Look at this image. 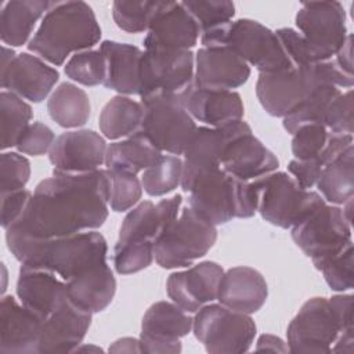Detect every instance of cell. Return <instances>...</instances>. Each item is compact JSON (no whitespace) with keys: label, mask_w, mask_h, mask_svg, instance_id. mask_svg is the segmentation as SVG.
Masks as SVG:
<instances>
[{"label":"cell","mask_w":354,"mask_h":354,"mask_svg":"<svg viewBox=\"0 0 354 354\" xmlns=\"http://www.w3.org/2000/svg\"><path fill=\"white\" fill-rule=\"evenodd\" d=\"M109 183L105 170L54 174L37 184L6 239H51L100 228L108 217Z\"/></svg>","instance_id":"obj_1"},{"label":"cell","mask_w":354,"mask_h":354,"mask_svg":"<svg viewBox=\"0 0 354 354\" xmlns=\"http://www.w3.org/2000/svg\"><path fill=\"white\" fill-rule=\"evenodd\" d=\"M21 266L54 272L68 282L106 261L108 245L95 231H83L51 239H6Z\"/></svg>","instance_id":"obj_2"},{"label":"cell","mask_w":354,"mask_h":354,"mask_svg":"<svg viewBox=\"0 0 354 354\" xmlns=\"http://www.w3.org/2000/svg\"><path fill=\"white\" fill-rule=\"evenodd\" d=\"M101 39L93 8L84 1H53L28 48L41 59L59 66L71 53L91 50Z\"/></svg>","instance_id":"obj_3"},{"label":"cell","mask_w":354,"mask_h":354,"mask_svg":"<svg viewBox=\"0 0 354 354\" xmlns=\"http://www.w3.org/2000/svg\"><path fill=\"white\" fill-rule=\"evenodd\" d=\"M325 84L351 88L354 76L342 71L332 58L279 72L260 73L256 95L268 115L285 118Z\"/></svg>","instance_id":"obj_4"},{"label":"cell","mask_w":354,"mask_h":354,"mask_svg":"<svg viewBox=\"0 0 354 354\" xmlns=\"http://www.w3.org/2000/svg\"><path fill=\"white\" fill-rule=\"evenodd\" d=\"M189 207L214 225L232 218H249L257 212L259 192L254 180L236 178L221 167L201 173L189 185Z\"/></svg>","instance_id":"obj_5"},{"label":"cell","mask_w":354,"mask_h":354,"mask_svg":"<svg viewBox=\"0 0 354 354\" xmlns=\"http://www.w3.org/2000/svg\"><path fill=\"white\" fill-rule=\"evenodd\" d=\"M201 43L203 47L230 48L260 73L293 68L277 33L249 18L230 21L203 32Z\"/></svg>","instance_id":"obj_6"},{"label":"cell","mask_w":354,"mask_h":354,"mask_svg":"<svg viewBox=\"0 0 354 354\" xmlns=\"http://www.w3.org/2000/svg\"><path fill=\"white\" fill-rule=\"evenodd\" d=\"M216 239V225L187 206L156 239L153 256L162 268L188 267L203 257Z\"/></svg>","instance_id":"obj_7"},{"label":"cell","mask_w":354,"mask_h":354,"mask_svg":"<svg viewBox=\"0 0 354 354\" xmlns=\"http://www.w3.org/2000/svg\"><path fill=\"white\" fill-rule=\"evenodd\" d=\"M259 202L257 212L270 224L288 230L311 210L324 205V198L311 189L301 188L285 171H274L254 180Z\"/></svg>","instance_id":"obj_8"},{"label":"cell","mask_w":354,"mask_h":354,"mask_svg":"<svg viewBox=\"0 0 354 354\" xmlns=\"http://www.w3.org/2000/svg\"><path fill=\"white\" fill-rule=\"evenodd\" d=\"M195 337L210 354L246 353L256 336V324L249 314L221 303L201 307L192 322Z\"/></svg>","instance_id":"obj_9"},{"label":"cell","mask_w":354,"mask_h":354,"mask_svg":"<svg viewBox=\"0 0 354 354\" xmlns=\"http://www.w3.org/2000/svg\"><path fill=\"white\" fill-rule=\"evenodd\" d=\"M293 242L311 257L315 268L353 243L351 223L343 209L326 202L292 227Z\"/></svg>","instance_id":"obj_10"},{"label":"cell","mask_w":354,"mask_h":354,"mask_svg":"<svg viewBox=\"0 0 354 354\" xmlns=\"http://www.w3.org/2000/svg\"><path fill=\"white\" fill-rule=\"evenodd\" d=\"M141 104L144 115L140 131L160 152L183 155L198 127L184 105V95L156 97Z\"/></svg>","instance_id":"obj_11"},{"label":"cell","mask_w":354,"mask_h":354,"mask_svg":"<svg viewBox=\"0 0 354 354\" xmlns=\"http://www.w3.org/2000/svg\"><path fill=\"white\" fill-rule=\"evenodd\" d=\"M195 55L191 50H145L140 68L141 101L184 95L194 86Z\"/></svg>","instance_id":"obj_12"},{"label":"cell","mask_w":354,"mask_h":354,"mask_svg":"<svg viewBox=\"0 0 354 354\" xmlns=\"http://www.w3.org/2000/svg\"><path fill=\"white\" fill-rule=\"evenodd\" d=\"M296 26L314 62L335 58L348 35L346 11L339 1L303 3Z\"/></svg>","instance_id":"obj_13"},{"label":"cell","mask_w":354,"mask_h":354,"mask_svg":"<svg viewBox=\"0 0 354 354\" xmlns=\"http://www.w3.org/2000/svg\"><path fill=\"white\" fill-rule=\"evenodd\" d=\"M340 333L329 300L313 297L301 306L288 326V348L293 354L330 353Z\"/></svg>","instance_id":"obj_14"},{"label":"cell","mask_w":354,"mask_h":354,"mask_svg":"<svg viewBox=\"0 0 354 354\" xmlns=\"http://www.w3.org/2000/svg\"><path fill=\"white\" fill-rule=\"evenodd\" d=\"M59 79L55 68L47 65L41 58L21 53L3 46L0 80L1 87L32 102H41Z\"/></svg>","instance_id":"obj_15"},{"label":"cell","mask_w":354,"mask_h":354,"mask_svg":"<svg viewBox=\"0 0 354 354\" xmlns=\"http://www.w3.org/2000/svg\"><path fill=\"white\" fill-rule=\"evenodd\" d=\"M249 131H252V129L245 120H236L221 127H196L183 153V191L187 192L191 183L201 173L220 167L221 156L227 144L232 138Z\"/></svg>","instance_id":"obj_16"},{"label":"cell","mask_w":354,"mask_h":354,"mask_svg":"<svg viewBox=\"0 0 354 354\" xmlns=\"http://www.w3.org/2000/svg\"><path fill=\"white\" fill-rule=\"evenodd\" d=\"M194 319L170 301L153 303L142 317L141 353H180V339L192 330Z\"/></svg>","instance_id":"obj_17"},{"label":"cell","mask_w":354,"mask_h":354,"mask_svg":"<svg viewBox=\"0 0 354 354\" xmlns=\"http://www.w3.org/2000/svg\"><path fill=\"white\" fill-rule=\"evenodd\" d=\"M105 140L93 130H72L55 137L48 159L54 174H83L98 170L105 163Z\"/></svg>","instance_id":"obj_18"},{"label":"cell","mask_w":354,"mask_h":354,"mask_svg":"<svg viewBox=\"0 0 354 354\" xmlns=\"http://www.w3.org/2000/svg\"><path fill=\"white\" fill-rule=\"evenodd\" d=\"M201 29L181 1H159L144 39L145 50H189Z\"/></svg>","instance_id":"obj_19"},{"label":"cell","mask_w":354,"mask_h":354,"mask_svg":"<svg viewBox=\"0 0 354 354\" xmlns=\"http://www.w3.org/2000/svg\"><path fill=\"white\" fill-rule=\"evenodd\" d=\"M91 317V311L69 297L41 322L37 354L73 353L84 339Z\"/></svg>","instance_id":"obj_20"},{"label":"cell","mask_w":354,"mask_h":354,"mask_svg":"<svg viewBox=\"0 0 354 354\" xmlns=\"http://www.w3.org/2000/svg\"><path fill=\"white\" fill-rule=\"evenodd\" d=\"M224 270L214 261H202L184 271L170 274L166 282L167 296L188 314L217 299Z\"/></svg>","instance_id":"obj_21"},{"label":"cell","mask_w":354,"mask_h":354,"mask_svg":"<svg viewBox=\"0 0 354 354\" xmlns=\"http://www.w3.org/2000/svg\"><path fill=\"white\" fill-rule=\"evenodd\" d=\"M250 76V66L225 47H202L195 55L194 86L210 90H234Z\"/></svg>","instance_id":"obj_22"},{"label":"cell","mask_w":354,"mask_h":354,"mask_svg":"<svg viewBox=\"0 0 354 354\" xmlns=\"http://www.w3.org/2000/svg\"><path fill=\"white\" fill-rule=\"evenodd\" d=\"M17 296L41 322L68 299L66 282L51 271L21 266L17 281Z\"/></svg>","instance_id":"obj_23"},{"label":"cell","mask_w":354,"mask_h":354,"mask_svg":"<svg viewBox=\"0 0 354 354\" xmlns=\"http://www.w3.org/2000/svg\"><path fill=\"white\" fill-rule=\"evenodd\" d=\"M41 319L12 296L0 301V353L37 354Z\"/></svg>","instance_id":"obj_24"},{"label":"cell","mask_w":354,"mask_h":354,"mask_svg":"<svg viewBox=\"0 0 354 354\" xmlns=\"http://www.w3.org/2000/svg\"><path fill=\"white\" fill-rule=\"evenodd\" d=\"M278 166L277 156L252 131L232 138L227 144L220 163L224 171L245 181L274 173Z\"/></svg>","instance_id":"obj_25"},{"label":"cell","mask_w":354,"mask_h":354,"mask_svg":"<svg viewBox=\"0 0 354 354\" xmlns=\"http://www.w3.org/2000/svg\"><path fill=\"white\" fill-rule=\"evenodd\" d=\"M181 202L183 196L180 194L162 199L156 205L151 201L140 202L123 218L118 241L151 242L155 245L166 227L178 216Z\"/></svg>","instance_id":"obj_26"},{"label":"cell","mask_w":354,"mask_h":354,"mask_svg":"<svg viewBox=\"0 0 354 354\" xmlns=\"http://www.w3.org/2000/svg\"><path fill=\"white\" fill-rule=\"evenodd\" d=\"M268 296L264 277L252 267H232L227 270L220 281L217 300L235 311L253 314L259 311Z\"/></svg>","instance_id":"obj_27"},{"label":"cell","mask_w":354,"mask_h":354,"mask_svg":"<svg viewBox=\"0 0 354 354\" xmlns=\"http://www.w3.org/2000/svg\"><path fill=\"white\" fill-rule=\"evenodd\" d=\"M184 105L194 120L221 127L242 120L243 102L234 90H210L192 86L184 94Z\"/></svg>","instance_id":"obj_28"},{"label":"cell","mask_w":354,"mask_h":354,"mask_svg":"<svg viewBox=\"0 0 354 354\" xmlns=\"http://www.w3.org/2000/svg\"><path fill=\"white\" fill-rule=\"evenodd\" d=\"M104 55L102 86L124 95H138L140 68L144 51L129 43L104 40L98 48Z\"/></svg>","instance_id":"obj_29"},{"label":"cell","mask_w":354,"mask_h":354,"mask_svg":"<svg viewBox=\"0 0 354 354\" xmlns=\"http://www.w3.org/2000/svg\"><path fill=\"white\" fill-rule=\"evenodd\" d=\"M292 136V152L295 159H318L324 166L340 156L347 148L353 147L351 134L332 133L322 124L303 126Z\"/></svg>","instance_id":"obj_30"},{"label":"cell","mask_w":354,"mask_h":354,"mask_svg":"<svg viewBox=\"0 0 354 354\" xmlns=\"http://www.w3.org/2000/svg\"><path fill=\"white\" fill-rule=\"evenodd\" d=\"M69 297L80 307L100 313L113 300L116 279L108 263H101L66 282Z\"/></svg>","instance_id":"obj_31"},{"label":"cell","mask_w":354,"mask_h":354,"mask_svg":"<svg viewBox=\"0 0 354 354\" xmlns=\"http://www.w3.org/2000/svg\"><path fill=\"white\" fill-rule=\"evenodd\" d=\"M53 1L47 0H12L7 1L0 12V36L4 44L19 47L25 44L36 22L47 12Z\"/></svg>","instance_id":"obj_32"},{"label":"cell","mask_w":354,"mask_h":354,"mask_svg":"<svg viewBox=\"0 0 354 354\" xmlns=\"http://www.w3.org/2000/svg\"><path fill=\"white\" fill-rule=\"evenodd\" d=\"M162 152L141 133H136L126 140L108 145L105 155L106 169L137 174L155 165Z\"/></svg>","instance_id":"obj_33"},{"label":"cell","mask_w":354,"mask_h":354,"mask_svg":"<svg viewBox=\"0 0 354 354\" xmlns=\"http://www.w3.org/2000/svg\"><path fill=\"white\" fill-rule=\"evenodd\" d=\"M50 118L61 127L73 129L84 126L91 115L90 98L84 90L73 83H61L47 101Z\"/></svg>","instance_id":"obj_34"},{"label":"cell","mask_w":354,"mask_h":354,"mask_svg":"<svg viewBox=\"0 0 354 354\" xmlns=\"http://www.w3.org/2000/svg\"><path fill=\"white\" fill-rule=\"evenodd\" d=\"M142 115L141 101L116 95L104 105L100 113V130L109 140L130 137L141 130Z\"/></svg>","instance_id":"obj_35"},{"label":"cell","mask_w":354,"mask_h":354,"mask_svg":"<svg viewBox=\"0 0 354 354\" xmlns=\"http://www.w3.org/2000/svg\"><path fill=\"white\" fill-rule=\"evenodd\" d=\"M325 202L344 205L354 195V147L328 163L315 184Z\"/></svg>","instance_id":"obj_36"},{"label":"cell","mask_w":354,"mask_h":354,"mask_svg":"<svg viewBox=\"0 0 354 354\" xmlns=\"http://www.w3.org/2000/svg\"><path fill=\"white\" fill-rule=\"evenodd\" d=\"M340 93V88L332 84L318 87L303 104H300L293 112L283 118V129L289 134H293L296 130L307 124L324 126L326 111L330 102Z\"/></svg>","instance_id":"obj_37"},{"label":"cell","mask_w":354,"mask_h":354,"mask_svg":"<svg viewBox=\"0 0 354 354\" xmlns=\"http://www.w3.org/2000/svg\"><path fill=\"white\" fill-rule=\"evenodd\" d=\"M0 113H1V148L15 147L25 129L30 124L33 116L32 108L11 91L0 93Z\"/></svg>","instance_id":"obj_38"},{"label":"cell","mask_w":354,"mask_h":354,"mask_svg":"<svg viewBox=\"0 0 354 354\" xmlns=\"http://www.w3.org/2000/svg\"><path fill=\"white\" fill-rule=\"evenodd\" d=\"M183 160L176 155H162L151 167L145 169L141 177L144 191L149 196H162L181 185Z\"/></svg>","instance_id":"obj_39"},{"label":"cell","mask_w":354,"mask_h":354,"mask_svg":"<svg viewBox=\"0 0 354 354\" xmlns=\"http://www.w3.org/2000/svg\"><path fill=\"white\" fill-rule=\"evenodd\" d=\"M159 1H124L116 0L112 4V17L119 29L127 33H141L148 30L156 12Z\"/></svg>","instance_id":"obj_40"},{"label":"cell","mask_w":354,"mask_h":354,"mask_svg":"<svg viewBox=\"0 0 354 354\" xmlns=\"http://www.w3.org/2000/svg\"><path fill=\"white\" fill-rule=\"evenodd\" d=\"M109 183V206L113 212H126L138 203L142 195L141 180L127 171L105 169Z\"/></svg>","instance_id":"obj_41"},{"label":"cell","mask_w":354,"mask_h":354,"mask_svg":"<svg viewBox=\"0 0 354 354\" xmlns=\"http://www.w3.org/2000/svg\"><path fill=\"white\" fill-rule=\"evenodd\" d=\"M65 75L83 86H98L104 83L105 62L100 50H84L73 54L64 68Z\"/></svg>","instance_id":"obj_42"},{"label":"cell","mask_w":354,"mask_h":354,"mask_svg":"<svg viewBox=\"0 0 354 354\" xmlns=\"http://www.w3.org/2000/svg\"><path fill=\"white\" fill-rule=\"evenodd\" d=\"M196 21L201 33L232 21L235 6L228 0H188L181 1Z\"/></svg>","instance_id":"obj_43"},{"label":"cell","mask_w":354,"mask_h":354,"mask_svg":"<svg viewBox=\"0 0 354 354\" xmlns=\"http://www.w3.org/2000/svg\"><path fill=\"white\" fill-rule=\"evenodd\" d=\"M153 259V243L151 242L118 241L113 249V267L120 275L138 272L151 266Z\"/></svg>","instance_id":"obj_44"},{"label":"cell","mask_w":354,"mask_h":354,"mask_svg":"<svg viewBox=\"0 0 354 354\" xmlns=\"http://www.w3.org/2000/svg\"><path fill=\"white\" fill-rule=\"evenodd\" d=\"M354 260H353V243L346 246L337 254L322 261L317 270H319L332 290L344 292L354 286Z\"/></svg>","instance_id":"obj_45"},{"label":"cell","mask_w":354,"mask_h":354,"mask_svg":"<svg viewBox=\"0 0 354 354\" xmlns=\"http://www.w3.org/2000/svg\"><path fill=\"white\" fill-rule=\"evenodd\" d=\"M1 194L24 189L30 177L29 160L17 152H3L0 156Z\"/></svg>","instance_id":"obj_46"},{"label":"cell","mask_w":354,"mask_h":354,"mask_svg":"<svg viewBox=\"0 0 354 354\" xmlns=\"http://www.w3.org/2000/svg\"><path fill=\"white\" fill-rule=\"evenodd\" d=\"M324 126L337 134L353 136V90L340 93L329 105L325 116Z\"/></svg>","instance_id":"obj_47"},{"label":"cell","mask_w":354,"mask_h":354,"mask_svg":"<svg viewBox=\"0 0 354 354\" xmlns=\"http://www.w3.org/2000/svg\"><path fill=\"white\" fill-rule=\"evenodd\" d=\"M55 140L54 131L41 122L30 123L17 142V149L22 153L40 156L50 151Z\"/></svg>","instance_id":"obj_48"},{"label":"cell","mask_w":354,"mask_h":354,"mask_svg":"<svg viewBox=\"0 0 354 354\" xmlns=\"http://www.w3.org/2000/svg\"><path fill=\"white\" fill-rule=\"evenodd\" d=\"M30 198L32 192L25 188L1 194V227L4 230H7L21 217Z\"/></svg>","instance_id":"obj_49"},{"label":"cell","mask_w":354,"mask_h":354,"mask_svg":"<svg viewBox=\"0 0 354 354\" xmlns=\"http://www.w3.org/2000/svg\"><path fill=\"white\" fill-rule=\"evenodd\" d=\"M324 167L325 166L318 159H292L288 165V171L301 188L310 189L317 184Z\"/></svg>","instance_id":"obj_50"},{"label":"cell","mask_w":354,"mask_h":354,"mask_svg":"<svg viewBox=\"0 0 354 354\" xmlns=\"http://www.w3.org/2000/svg\"><path fill=\"white\" fill-rule=\"evenodd\" d=\"M329 304L339 322L340 330H353V296L351 295H336L329 299Z\"/></svg>","instance_id":"obj_51"},{"label":"cell","mask_w":354,"mask_h":354,"mask_svg":"<svg viewBox=\"0 0 354 354\" xmlns=\"http://www.w3.org/2000/svg\"><path fill=\"white\" fill-rule=\"evenodd\" d=\"M353 36L348 33L344 44L342 46V48L337 51V54L335 55V62L339 65V68L342 71H344L348 75H353Z\"/></svg>","instance_id":"obj_52"},{"label":"cell","mask_w":354,"mask_h":354,"mask_svg":"<svg viewBox=\"0 0 354 354\" xmlns=\"http://www.w3.org/2000/svg\"><path fill=\"white\" fill-rule=\"evenodd\" d=\"M256 350H267V351H275V353H288L289 348L283 343V340L274 335H261L257 340Z\"/></svg>","instance_id":"obj_53"},{"label":"cell","mask_w":354,"mask_h":354,"mask_svg":"<svg viewBox=\"0 0 354 354\" xmlns=\"http://www.w3.org/2000/svg\"><path fill=\"white\" fill-rule=\"evenodd\" d=\"M109 351H113V353H141L140 339H133V337L119 339L109 347Z\"/></svg>","instance_id":"obj_54"}]
</instances>
